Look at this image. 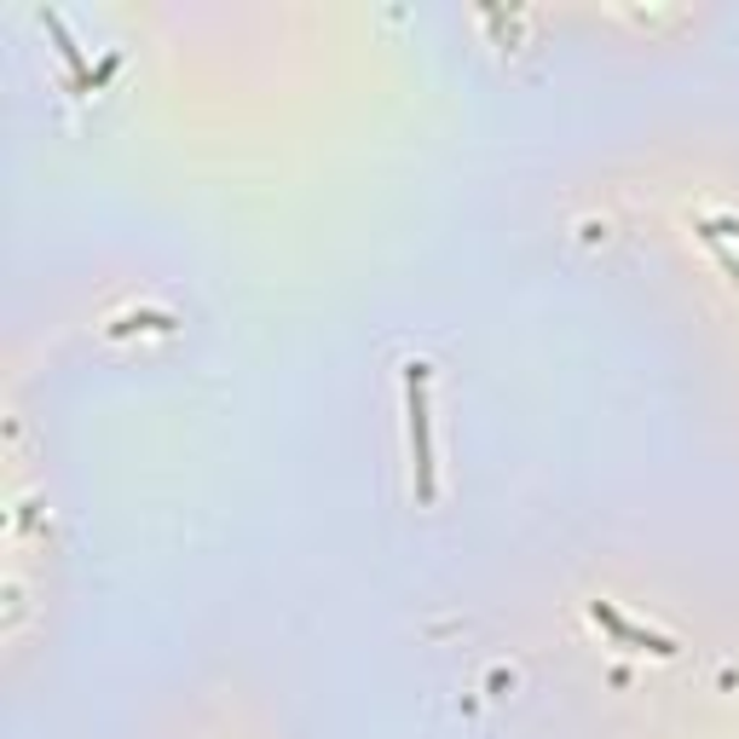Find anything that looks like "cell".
Segmentation results:
<instances>
[{
  "label": "cell",
  "mask_w": 739,
  "mask_h": 739,
  "mask_svg": "<svg viewBox=\"0 0 739 739\" xmlns=\"http://www.w3.org/2000/svg\"><path fill=\"white\" fill-rule=\"evenodd\" d=\"M427 381H433V365H427V359H411V365H404V445H411V492H416L422 508L440 497V456H433Z\"/></svg>",
  "instance_id": "1"
},
{
  "label": "cell",
  "mask_w": 739,
  "mask_h": 739,
  "mask_svg": "<svg viewBox=\"0 0 739 739\" xmlns=\"http://www.w3.org/2000/svg\"><path fill=\"white\" fill-rule=\"evenodd\" d=\"M590 619H595L606 635H613V642H624V647H635V653H658V658H676V653H682L671 635H658V630H647V624L624 619L613 601H590Z\"/></svg>",
  "instance_id": "2"
},
{
  "label": "cell",
  "mask_w": 739,
  "mask_h": 739,
  "mask_svg": "<svg viewBox=\"0 0 739 739\" xmlns=\"http://www.w3.org/2000/svg\"><path fill=\"white\" fill-rule=\"evenodd\" d=\"M41 23H46V35H53V46H59V53H64V64H70V70H82V82H87V75H93V70H87V53H82V41H75V35H70V23H64V12H59V7H41Z\"/></svg>",
  "instance_id": "3"
},
{
  "label": "cell",
  "mask_w": 739,
  "mask_h": 739,
  "mask_svg": "<svg viewBox=\"0 0 739 739\" xmlns=\"http://www.w3.org/2000/svg\"><path fill=\"white\" fill-rule=\"evenodd\" d=\"M173 324H180L173 313H122V318H110L105 329H110V336H122V329H173Z\"/></svg>",
  "instance_id": "4"
}]
</instances>
